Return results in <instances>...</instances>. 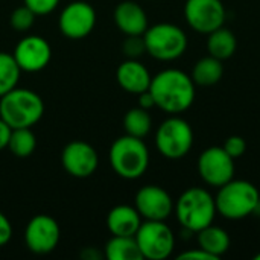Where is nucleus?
<instances>
[{
    "label": "nucleus",
    "mask_w": 260,
    "mask_h": 260,
    "mask_svg": "<svg viewBox=\"0 0 260 260\" xmlns=\"http://www.w3.org/2000/svg\"><path fill=\"white\" fill-rule=\"evenodd\" d=\"M149 91L154 96L155 107L169 114L184 113L195 101L192 76L178 69H166L152 76Z\"/></svg>",
    "instance_id": "nucleus-1"
},
{
    "label": "nucleus",
    "mask_w": 260,
    "mask_h": 260,
    "mask_svg": "<svg viewBox=\"0 0 260 260\" xmlns=\"http://www.w3.org/2000/svg\"><path fill=\"white\" fill-rule=\"evenodd\" d=\"M44 114V102L30 88H12L0 98V117L14 128H32Z\"/></svg>",
    "instance_id": "nucleus-2"
},
{
    "label": "nucleus",
    "mask_w": 260,
    "mask_h": 260,
    "mask_svg": "<svg viewBox=\"0 0 260 260\" xmlns=\"http://www.w3.org/2000/svg\"><path fill=\"white\" fill-rule=\"evenodd\" d=\"M177 219L183 229L198 233L213 224L218 213L215 197L203 187H189L184 190L174 206Z\"/></svg>",
    "instance_id": "nucleus-3"
},
{
    "label": "nucleus",
    "mask_w": 260,
    "mask_h": 260,
    "mask_svg": "<svg viewBox=\"0 0 260 260\" xmlns=\"http://www.w3.org/2000/svg\"><path fill=\"white\" fill-rule=\"evenodd\" d=\"M218 189L219 190L215 197L216 210L227 219H244L254 213L259 207V190L253 183L247 180L233 178Z\"/></svg>",
    "instance_id": "nucleus-4"
},
{
    "label": "nucleus",
    "mask_w": 260,
    "mask_h": 260,
    "mask_svg": "<svg viewBox=\"0 0 260 260\" xmlns=\"http://www.w3.org/2000/svg\"><path fill=\"white\" fill-rule=\"evenodd\" d=\"M108 157L113 171L123 180L140 178L149 166V149L146 143L143 139L128 134L113 142Z\"/></svg>",
    "instance_id": "nucleus-5"
},
{
    "label": "nucleus",
    "mask_w": 260,
    "mask_h": 260,
    "mask_svg": "<svg viewBox=\"0 0 260 260\" xmlns=\"http://www.w3.org/2000/svg\"><path fill=\"white\" fill-rule=\"evenodd\" d=\"M146 53L158 61H174L184 55L187 49L186 32L172 23H157L143 34Z\"/></svg>",
    "instance_id": "nucleus-6"
},
{
    "label": "nucleus",
    "mask_w": 260,
    "mask_h": 260,
    "mask_svg": "<svg viewBox=\"0 0 260 260\" xmlns=\"http://www.w3.org/2000/svg\"><path fill=\"white\" fill-rule=\"evenodd\" d=\"M155 146L169 160L186 157L193 146V129L190 123L178 116L168 117L157 128Z\"/></svg>",
    "instance_id": "nucleus-7"
},
{
    "label": "nucleus",
    "mask_w": 260,
    "mask_h": 260,
    "mask_svg": "<svg viewBox=\"0 0 260 260\" xmlns=\"http://www.w3.org/2000/svg\"><path fill=\"white\" fill-rule=\"evenodd\" d=\"M142 257L148 260L168 259L175 248V236L165 221H145L136 233Z\"/></svg>",
    "instance_id": "nucleus-8"
},
{
    "label": "nucleus",
    "mask_w": 260,
    "mask_h": 260,
    "mask_svg": "<svg viewBox=\"0 0 260 260\" xmlns=\"http://www.w3.org/2000/svg\"><path fill=\"white\" fill-rule=\"evenodd\" d=\"M225 6L221 0H186L184 18L198 34L209 35L225 23Z\"/></svg>",
    "instance_id": "nucleus-9"
},
{
    "label": "nucleus",
    "mask_w": 260,
    "mask_h": 260,
    "mask_svg": "<svg viewBox=\"0 0 260 260\" xmlns=\"http://www.w3.org/2000/svg\"><path fill=\"white\" fill-rule=\"evenodd\" d=\"M235 171V158L222 146H210L198 158V172L204 183L212 187H221L233 180Z\"/></svg>",
    "instance_id": "nucleus-10"
},
{
    "label": "nucleus",
    "mask_w": 260,
    "mask_h": 260,
    "mask_svg": "<svg viewBox=\"0 0 260 260\" xmlns=\"http://www.w3.org/2000/svg\"><path fill=\"white\" fill-rule=\"evenodd\" d=\"M61 239V229L55 218L49 215H35L26 225L24 244L34 254L52 253Z\"/></svg>",
    "instance_id": "nucleus-11"
},
{
    "label": "nucleus",
    "mask_w": 260,
    "mask_h": 260,
    "mask_svg": "<svg viewBox=\"0 0 260 260\" xmlns=\"http://www.w3.org/2000/svg\"><path fill=\"white\" fill-rule=\"evenodd\" d=\"M96 26L94 8L82 0L69 3L59 15V32L70 40H81L88 37Z\"/></svg>",
    "instance_id": "nucleus-12"
},
{
    "label": "nucleus",
    "mask_w": 260,
    "mask_h": 260,
    "mask_svg": "<svg viewBox=\"0 0 260 260\" xmlns=\"http://www.w3.org/2000/svg\"><path fill=\"white\" fill-rule=\"evenodd\" d=\"M12 56L21 72L37 73L49 66L52 47L49 41L40 35H26L17 43Z\"/></svg>",
    "instance_id": "nucleus-13"
},
{
    "label": "nucleus",
    "mask_w": 260,
    "mask_h": 260,
    "mask_svg": "<svg viewBox=\"0 0 260 260\" xmlns=\"http://www.w3.org/2000/svg\"><path fill=\"white\" fill-rule=\"evenodd\" d=\"M61 165L73 178H88L96 172L99 157L90 143L84 140H73L64 146L61 152Z\"/></svg>",
    "instance_id": "nucleus-14"
},
{
    "label": "nucleus",
    "mask_w": 260,
    "mask_h": 260,
    "mask_svg": "<svg viewBox=\"0 0 260 260\" xmlns=\"http://www.w3.org/2000/svg\"><path fill=\"white\" fill-rule=\"evenodd\" d=\"M171 195L160 186L148 184L137 190L134 207L145 221H166L174 212Z\"/></svg>",
    "instance_id": "nucleus-15"
},
{
    "label": "nucleus",
    "mask_w": 260,
    "mask_h": 260,
    "mask_svg": "<svg viewBox=\"0 0 260 260\" xmlns=\"http://www.w3.org/2000/svg\"><path fill=\"white\" fill-rule=\"evenodd\" d=\"M114 23L117 29L126 35H143L146 29L149 27L148 23V15L145 9L133 2V0H125L120 2L116 9H114Z\"/></svg>",
    "instance_id": "nucleus-16"
},
{
    "label": "nucleus",
    "mask_w": 260,
    "mask_h": 260,
    "mask_svg": "<svg viewBox=\"0 0 260 260\" xmlns=\"http://www.w3.org/2000/svg\"><path fill=\"white\" fill-rule=\"evenodd\" d=\"M117 84L131 94H140L149 90L151 73L139 59H125L116 70Z\"/></svg>",
    "instance_id": "nucleus-17"
},
{
    "label": "nucleus",
    "mask_w": 260,
    "mask_h": 260,
    "mask_svg": "<svg viewBox=\"0 0 260 260\" xmlns=\"http://www.w3.org/2000/svg\"><path fill=\"white\" fill-rule=\"evenodd\" d=\"M142 225V216L136 207L120 204L107 215V229L113 236H136Z\"/></svg>",
    "instance_id": "nucleus-18"
},
{
    "label": "nucleus",
    "mask_w": 260,
    "mask_h": 260,
    "mask_svg": "<svg viewBox=\"0 0 260 260\" xmlns=\"http://www.w3.org/2000/svg\"><path fill=\"white\" fill-rule=\"evenodd\" d=\"M197 241L200 248L212 254L216 260L222 257L230 250V244H232L230 235L224 229L216 227L213 224L200 230L197 233Z\"/></svg>",
    "instance_id": "nucleus-19"
},
{
    "label": "nucleus",
    "mask_w": 260,
    "mask_h": 260,
    "mask_svg": "<svg viewBox=\"0 0 260 260\" xmlns=\"http://www.w3.org/2000/svg\"><path fill=\"white\" fill-rule=\"evenodd\" d=\"M236 49H238V38L230 29L222 26L209 34V38H207L209 55L221 61H225L235 55Z\"/></svg>",
    "instance_id": "nucleus-20"
},
{
    "label": "nucleus",
    "mask_w": 260,
    "mask_h": 260,
    "mask_svg": "<svg viewBox=\"0 0 260 260\" xmlns=\"http://www.w3.org/2000/svg\"><path fill=\"white\" fill-rule=\"evenodd\" d=\"M224 76V64L221 59L209 55L197 61L192 70V79L195 85L210 87L218 84Z\"/></svg>",
    "instance_id": "nucleus-21"
},
{
    "label": "nucleus",
    "mask_w": 260,
    "mask_h": 260,
    "mask_svg": "<svg viewBox=\"0 0 260 260\" xmlns=\"http://www.w3.org/2000/svg\"><path fill=\"white\" fill-rule=\"evenodd\" d=\"M108 260H142V253L134 236H113L104 247Z\"/></svg>",
    "instance_id": "nucleus-22"
},
{
    "label": "nucleus",
    "mask_w": 260,
    "mask_h": 260,
    "mask_svg": "<svg viewBox=\"0 0 260 260\" xmlns=\"http://www.w3.org/2000/svg\"><path fill=\"white\" fill-rule=\"evenodd\" d=\"M123 128L128 136L139 137V139L146 137L152 128V119L148 110L137 107V108H131L129 111H126L123 117Z\"/></svg>",
    "instance_id": "nucleus-23"
},
{
    "label": "nucleus",
    "mask_w": 260,
    "mask_h": 260,
    "mask_svg": "<svg viewBox=\"0 0 260 260\" xmlns=\"http://www.w3.org/2000/svg\"><path fill=\"white\" fill-rule=\"evenodd\" d=\"M37 148V137L30 128H14L9 136L8 149L18 158H26L34 154Z\"/></svg>",
    "instance_id": "nucleus-24"
},
{
    "label": "nucleus",
    "mask_w": 260,
    "mask_h": 260,
    "mask_svg": "<svg viewBox=\"0 0 260 260\" xmlns=\"http://www.w3.org/2000/svg\"><path fill=\"white\" fill-rule=\"evenodd\" d=\"M21 70L12 53L0 52V98L17 87Z\"/></svg>",
    "instance_id": "nucleus-25"
},
{
    "label": "nucleus",
    "mask_w": 260,
    "mask_h": 260,
    "mask_svg": "<svg viewBox=\"0 0 260 260\" xmlns=\"http://www.w3.org/2000/svg\"><path fill=\"white\" fill-rule=\"evenodd\" d=\"M35 18H37L35 12L32 9H29L26 5H23V6L15 8L11 12V15H9V24L17 32H27L34 26Z\"/></svg>",
    "instance_id": "nucleus-26"
},
{
    "label": "nucleus",
    "mask_w": 260,
    "mask_h": 260,
    "mask_svg": "<svg viewBox=\"0 0 260 260\" xmlns=\"http://www.w3.org/2000/svg\"><path fill=\"white\" fill-rule=\"evenodd\" d=\"M122 52L128 59H139L146 53V44L143 35H126L123 44H122Z\"/></svg>",
    "instance_id": "nucleus-27"
},
{
    "label": "nucleus",
    "mask_w": 260,
    "mask_h": 260,
    "mask_svg": "<svg viewBox=\"0 0 260 260\" xmlns=\"http://www.w3.org/2000/svg\"><path fill=\"white\" fill-rule=\"evenodd\" d=\"M222 148L225 149V152H227L230 157L239 158V157H242V155L245 154V151H247V142H245V139L241 137V136H230V137L225 140V143L222 145Z\"/></svg>",
    "instance_id": "nucleus-28"
},
{
    "label": "nucleus",
    "mask_w": 260,
    "mask_h": 260,
    "mask_svg": "<svg viewBox=\"0 0 260 260\" xmlns=\"http://www.w3.org/2000/svg\"><path fill=\"white\" fill-rule=\"evenodd\" d=\"M23 2L29 9L35 12L37 17L53 12L59 5V0H23Z\"/></svg>",
    "instance_id": "nucleus-29"
},
{
    "label": "nucleus",
    "mask_w": 260,
    "mask_h": 260,
    "mask_svg": "<svg viewBox=\"0 0 260 260\" xmlns=\"http://www.w3.org/2000/svg\"><path fill=\"white\" fill-rule=\"evenodd\" d=\"M12 238V224L5 213L0 212V247L6 245Z\"/></svg>",
    "instance_id": "nucleus-30"
},
{
    "label": "nucleus",
    "mask_w": 260,
    "mask_h": 260,
    "mask_svg": "<svg viewBox=\"0 0 260 260\" xmlns=\"http://www.w3.org/2000/svg\"><path fill=\"white\" fill-rule=\"evenodd\" d=\"M178 259H198V260H216L212 254H209L207 251H204L203 248H193V250H189V251H184L181 254H178Z\"/></svg>",
    "instance_id": "nucleus-31"
},
{
    "label": "nucleus",
    "mask_w": 260,
    "mask_h": 260,
    "mask_svg": "<svg viewBox=\"0 0 260 260\" xmlns=\"http://www.w3.org/2000/svg\"><path fill=\"white\" fill-rule=\"evenodd\" d=\"M12 128L0 117V151L8 148V142H9V136H11Z\"/></svg>",
    "instance_id": "nucleus-32"
},
{
    "label": "nucleus",
    "mask_w": 260,
    "mask_h": 260,
    "mask_svg": "<svg viewBox=\"0 0 260 260\" xmlns=\"http://www.w3.org/2000/svg\"><path fill=\"white\" fill-rule=\"evenodd\" d=\"M139 96V107L145 108V110H151L152 107H155V101H154V96L149 90L137 94Z\"/></svg>",
    "instance_id": "nucleus-33"
},
{
    "label": "nucleus",
    "mask_w": 260,
    "mask_h": 260,
    "mask_svg": "<svg viewBox=\"0 0 260 260\" xmlns=\"http://www.w3.org/2000/svg\"><path fill=\"white\" fill-rule=\"evenodd\" d=\"M81 257L85 260H98L101 259V257H104V254H99L94 248H85L82 253H81Z\"/></svg>",
    "instance_id": "nucleus-34"
},
{
    "label": "nucleus",
    "mask_w": 260,
    "mask_h": 260,
    "mask_svg": "<svg viewBox=\"0 0 260 260\" xmlns=\"http://www.w3.org/2000/svg\"><path fill=\"white\" fill-rule=\"evenodd\" d=\"M254 259H256V260H260V254H257V256H256Z\"/></svg>",
    "instance_id": "nucleus-35"
}]
</instances>
